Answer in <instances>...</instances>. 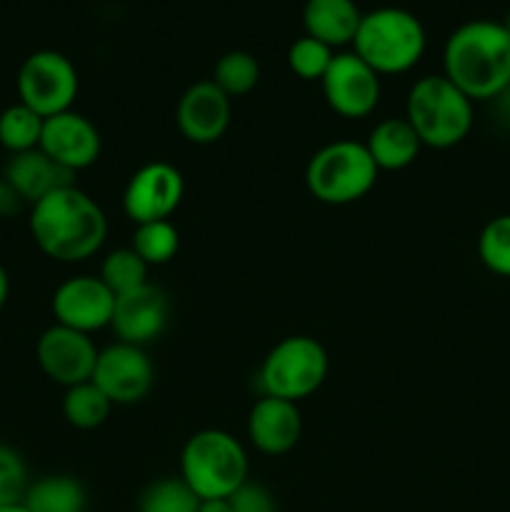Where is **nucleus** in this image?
<instances>
[{
    "mask_svg": "<svg viewBox=\"0 0 510 512\" xmlns=\"http://www.w3.org/2000/svg\"><path fill=\"white\" fill-rule=\"evenodd\" d=\"M28 228L40 253L55 263H83L108 238L103 208L78 185H65L30 205Z\"/></svg>",
    "mask_w": 510,
    "mask_h": 512,
    "instance_id": "nucleus-1",
    "label": "nucleus"
},
{
    "mask_svg": "<svg viewBox=\"0 0 510 512\" xmlns=\"http://www.w3.org/2000/svg\"><path fill=\"white\" fill-rule=\"evenodd\" d=\"M443 75L470 100H495L510 88V33L495 20H468L445 40Z\"/></svg>",
    "mask_w": 510,
    "mask_h": 512,
    "instance_id": "nucleus-2",
    "label": "nucleus"
},
{
    "mask_svg": "<svg viewBox=\"0 0 510 512\" xmlns=\"http://www.w3.org/2000/svg\"><path fill=\"white\" fill-rule=\"evenodd\" d=\"M403 118L413 125L423 148L448 150L468 138L475 110L473 100L440 73L415 80L408 90Z\"/></svg>",
    "mask_w": 510,
    "mask_h": 512,
    "instance_id": "nucleus-3",
    "label": "nucleus"
},
{
    "mask_svg": "<svg viewBox=\"0 0 510 512\" xmlns=\"http://www.w3.org/2000/svg\"><path fill=\"white\" fill-rule=\"evenodd\" d=\"M180 478L200 500H228L248 483V453L228 430H198L180 450Z\"/></svg>",
    "mask_w": 510,
    "mask_h": 512,
    "instance_id": "nucleus-4",
    "label": "nucleus"
},
{
    "mask_svg": "<svg viewBox=\"0 0 510 512\" xmlns=\"http://www.w3.org/2000/svg\"><path fill=\"white\" fill-rule=\"evenodd\" d=\"M425 45L428 38L418 15L395 5H383L363 13L353 53L378 75H400L420 63Z\"/></svg>",
    "mask_w": 510,
    "mask_h": 512,
    "instance_id": "nucleus-5",
    "label": "nucleus"
},
{
    "mask_svg": "<svg viewBox=\"0 0 510 512\" xmlns=\"http://www.w3.org/2000/svg\"><path fill=\"white\" fill-rule=\"evenodd\" d=\"M378 165L365 143L333 140L310 155L305 165V188L318 203L350 205L363 200L378 183Z\"/></svg>",
    "mask_w": 510,
    "mask_h": 512,
    "instance_id": "nucleus-6",
    "label": "nucleus"
},
{
    "mask_svg": "<svg viewBox=\"0 0 510 512\" xmlns=\"http://www.w3.org/2000/svg\"><path fill=\"white\" fill-rule=\"evenodd\" d=\"M328 370V350L320 340L310 335H288L263 358L258 370L260 393L300 403L323 388Z\"/></svg>",
    "mask_w": 510,
    "mask_h": 512,
    "instance_id": "nucleus-7",
    "label": "nucleus"
},
{
    "mask_svg": "<svg viewBox=\"0 0 510 512\" xmlns=\"http://www.w3.org/2000/svg\"><path fill=\"white\" fill-rule=\"evenodd\" d=\"M15 88H18V103L28 105L40 118H53L65 110H73L80 78L68 55L58 50H35L20 65Z\"/></svg>",
    "mask_w": 510,
    "mask_h": 512,
    "instance_id": "nucleus-8",
    "label": "nucleus"
},
{
    "mask_svg": "<svg viewBox=\"0 0 510 512\" xmlns=\"http://www.w3.org/2000/svg\"><path fill=\"white\" fill-rule=\"evenodd\" d=\"M185 198V178L175 165L153 160L130 175L123 190V210L135 225L170 220Z\"/></svg>",
    "mask_w": 510,
    "mask_h": 512,
    "instance_id": "nucleus-9",
    "label": "nucleus"
},
{
    "mask_svg": "<svg viewBox=\"0 0 510 512\" xmlns=\"http://www.w3.org/2000/svg\"><path fill=\"white\" fill-rule=\"evenodd\" d=\"M320 85L328 108L345 120L368 118L380 103V75L353 50L335 53Z\"/></svg>",
    "mask_w": 510,
    "mask_h": 512,
    "instance_id": "nucleus-10",
    "label": "nucleus"
},
{
    "mask_svg": "<svg viewBox=\"0 0 510 512\" xmlns=\"http://www.w3.org/2000/svg\"><path fill=\"white\" fill-rule=\"evenodd\" d=\"M98 353L93 335L80 330L65 328V325H50L35 343V360L48 380L63 385L65 390L73 385L93 380Z\"/></svg>",
    "mask_w": 510,
    "mask_h": 512,
    "instance_id": "nucleus-11",
    "label": "nucleus"
},
{
    "mask_svg": "<svg viewBox=\"0 0 510 512\" xmlns=\"http://www.w3.org/2000/svg\"><path fill=\"white\" fill-rule=\"evenodd\" d=\"M93 383L113 405H135L153 390L155 368L148 350L130 343H113L98 353Z\"/></svg>",
    "mask_w": 510,
    "mask_h": 512,
    "instance_id": "nucleus-12",
    "label": "nucleus"
},
{
    "mask_svg": "<svg viewBox=\"0 0 510 512\" xmlns=\"http://www.w3.org/2000/svg\"><path fill=\"white\" fill-rule=\"evenodd\" d=\"M55 323L93 335L110 328L115 310V295L98 275H75L60 283L50 303Z\"/></svg>",
    "mask_w": 510,
    "mask_h": 512,
    "instance_id": "nucleus-13",
    "label": "nucleus"
},
{
    "mask_svg": "<svg viewBox=\"0 0 510 512\" xmlns=\"http://www.w3.org/2000/svg\"><path fill=\"white\" fill-rule=\"evenodd\" d=\"M40 150L60 168L78 173V170L90 168L98 163L100 150H103V138L95 123L75 110L45 118L43 135H40Z\"/></svg>",
    "mask_w": 510,
    "mask_h": 512,
    "instance_id": "nucleus-14",
    "label": "nucleus"
},
{
    "mask_svg": "<svg viewBox=\"0 0 510 512\" xmlns=\"http://www.w3.org/2000/svg\"><path fill=\"white\" fill-rule=\"evenodd\" d=\"M170 318V300L158 285L145 283L140 288L130 290L115 298V310L113 320H110V328H113L115 338L120 343L140 345L145 348L148 343L158 340L160 335L168 328Z\"/></svg>",
    "mask_w": 510,
    "mask_h": 512,
    "instance_id": "nucleus-15",
    "label": "nucleus"
},
{
    "mask_svg": "<svg viewBox=\"0 0 510 512\" xmlns=\"http://www.w3.org/2000/svg\"><path fill=\"white\" fill-rule=\"evenodd\" d=\"M230 115H233V105L228 95L213 80H200L180 95L175 123L188 143L213 145L228 133Z\"/></svg>",
    "mask_w": 510,
    "mask_h": 512,
    "instance_id": "nucleus-16",
    "label": "nucleus"
},
{
    "mask_svg": "<svg viewBox=\"0 0 510 512\" xmlns=\"http://www.w3.org/2000/svg\"><path fill=\"white\" fill-rule=\"evenodd\" d=\"M245 430H248V440L255 445V450H260L263 455L278 458V455L290 453L303 435L298 403L260 395V400H255V405L250 408Z\"/></svg>",
    "mask_w": 510,
    "mask_h": 512,
    "instance_id": "nucleus-17",
    "label": "nucleus"
},
{
    "mask_svg": "<svg viewBox=\"0 0 510 512\" xmlns=\"http://www.w3.org/2000/svg\"><path fill=\"white\" fill-rule=\"evenodd\" d=\"M3 178L18 190V195L28 205L38 203L40 198H45L53 190L65 188V185H75L73 173L60 168L40 148L28 150V153L10 155V160L5 163Z\"/></svg>",
    "mask_w": 510,
    "mask_h": 512,
    "instance_id": "nucleus-18",
    "label": "nucleus"
},
{
    "mask_svg": "<svg viewBox=\"0 0 510 512\" xmlns=\"http://www.w3.org/2000/svg\"><path fill=\"white\" fill-rule=\"evenodd\" d=\"M360 20L363 13L355 0H305L303 5L305 35L333 50L353 45Z\"/></svg>",
    "mask_w": 510,
    "mask_h": 512,
    "instance_id": "nucleus-19",
    "label": "nucleus"
},
{
    "mask_svg": "<svg viewBox=\"0 0 510 512\" xmlns=\"http://www.w3.org/2000/svg\"><path fill=\"white\" fill-rule=\"evenodd\" d=\"M365 148L378 170H405L415 163L423 143L405 118H385L370 130Z\"/></svg>",
    "mask_w": 510,
    "mask_h": 512,
    "instance_id": "nucleus-20",
    "label": "nucleus"
},
{
    "mask_svg": "<svg viewBox=\"0 0 510 512\" xmlns=\"http://www.w3.org/2000/svg\"><path fill=\"white\" fill-rule=\"evenodd\" d=\"M23 503L30 512H85L88 493L75 475H45L28 485Z\"/></svg>",
    "mask_w": 510,
    "mask_h": 512,
    "instance_id": "nucleus-21",
    "label": "nucleus"
},
{
    "mask_svg": "<svg viewBox=\"0 0 510 512\" xmlns=\"http://www.w3.org/2000/svg\"><path fill=\"white\" fill-rule=\"evenodd\" d=\"M110 410H113V403L93 380L73 385L63 395V418L75 430L100 428L110 418Z\"/></svg>",
    "mask_w": 510,
    "mask_h": 512,
    "instance_id": "nucleus-22",
    "label": "nucleus"
},
{
    "mask_svg": "<svg viewBox=\"0 0 510 512\" xmlns=\"http://www.w3.org/2000/svg\"><path fill=\"white\" fill-rule=\"evenodd\" d=\"M45 118H40L28 105L13 103L0 113V148L10 155L28 153L40 145Z\"/></svg>",
    "mask_w": 510,
    "mask_h": 512,
    "instance_id": "nucleus-23",
    "label": "nucleus"
},
{
    "mask_svg": "<svg viewBox=\"0 0 510 512\" xmlns=\"http://www.w3.org/2000/svg\"><path fill=\"white\" fill-rule=\"evenodd\" d=\"M213 80L230 100L248 95L260 83V63L248 50H228L213 68Z\"/></svg>",
    "mask_w": 510,
    "mask_h": 512,
    "instance_id": "nucleus-24",
    "label": "nucleus"
},
{
    "mask_svg": "<svg viewBox=\"0 0 510 512\" xmlns=\"http://www.w3.org/2000/svg\"><path fill=\"white\" fill-rule=\"evenodd\" d=\"M200 498L183 478H158L138 495V512H198Z\"/></svg>",
    "mask_w": 510,
    "mask_h": 512,
    "instance_id": "nucleus-25",
    "label": "nucleus"
},
{
    "mask_svg": "<svg viewBox=\"0 0 510 512\" xmlns=\"http://www.w3.org/2000/svg\"><path fill=\"white\" fill-rule=\"evenodd\" d=\"M130 248L145 260L148 268H153V265H168L180 250V233L170 220L140 223L135 225Z\"/></svg>",
    "mask_w": 510,
    "mask_h": 512,
    "instance_id": "nucleus-26",
    "label": "nucleus"
},
{
    "mask_svg": "<svg viewBox=\"0 0 510 512\" xmlns=\"http://www.w3.org/2000/svg\"><path fill=\"white\" fill-rule=\"evenodd\" d=\"M148 270L150 268L145 265V260L133 248H118L105 255L103 263H100L98 278L118 298V295L130 293V290L148 283Z\"/></svg>",
    "mask_w": 510,
    "mask_h": 512,
    "instance_id": "nucleus-27",
    "label": "nucleus"
},
{
    "mask_svg": "<svg viewBox=\"0 0 510 512\" xmlns=\"http://www.w3.org/2000/svg\"><path fill=\"white\" fill-rule=\"evenodd\" d=\"M478 258L498 278H510V213L495 215L478 235Z\"/></svg>",
    "mask_w": 510,
    "mask_h": 512,
    "instance_id": "nucleus-28",
    "label": "nucleus"
},
{
    "mask_svg": "<svg viewBox=\"0 0 510 512\" xmlns=\"http://www.w3.org/2000/svg\"><path fill=\"white\" fill-rule=\"evenodd\" d=\"M335 58V50L328 48L320 40L310 38V35H303V38L293 40L288 48V68L295 78L300 80H323V75L328 73L330 63Z\"/></svg>",
    "mask_w": 510,
    "mask_h": 512,
    "instance_id": "nucleus-29",
    "label": "nucleus"
},
{
    "mask_svg": "<svg viewBox=\"0 0 510 512\" xmlns=\"http://www.w3.org/2000/svg\"><path fill=\"white\" fill-rule=\"evenodd\" d=\"M28 485V465H25L23 455L10 445L0 443V508L23 503Z\"/></svg>",
    "mask_w": 510,
    "mask_h": 512,
    "instance_id": "nucleus-30",
    "label": "nucleus"
},
{
    "mask_svg": "<svg viewBox=\"0 0 510 512\" xmlns=\"http://www.w3.org/2000/svg\"><path fill=\"white\" fill-rule=\"evenodd\" d=\"M228 500L233 505V512H278L275 495L265 485L253 483V480L235 490Z\"/></svg>",
    "mask_w": 510,
    "mask_h": 512,
    "instance_id": "nucleus-31",
    "label": "nucleus"
},
{
    "mask_svg": "<svg viewBox=\"0 0 510 512\" xmlns=\"http://www.w3.org/2000/svg\"><path fill=\"white\" fill-rule=\"evenodd\" d=\"M23 205L25 200L20 198L18 190L8 180L0 178V218H15L23 210Z\"/></svg>",
    "mask_w": 510,
    "mask_h": 512,
    "instance_id": "nucleus-32",
    "label": "nucleus"
},
{
    "mask_svg": "<svg viewBox=\"0 0 510 512\" xmlns=\"http://www.w3.org/2000/svg\"><path fill=\"white\" fill-rule=\"evenodd\" d=\"M198 512H233L230 500H200Z\"/></svg>",
    "mask_w": 510,
    "mask_h": 512,
    "instance_id": "nucleus-33",
    "label": "nucleus"
},
{
    "mask_svg": "<svg viewBox=\"0 0 510 512\" xmlns=\"http://www.w3.org/2000/svg\"><path fill=\"white\" fill-rule=\"evenodd\" d=\"M8 295H10V278H8V270L0 265V310L5 308L8 303Z\"/></svg>",
    "mask_w": 510,
    "mask_h": 512,
    "instance_id": "nucleus-34",
    "label": "nucleus"
},
{
    "mask_svg": "<svg viewBox=\"0 0 510 512\" xmlns=\"http://www.w3.org/2000/svg\"><path fill=\"white\" fill-rule=\"evenodd\" d=\"M0 512H30V510L25 503H13V505H3Z\"/></svg>",
    "mask_w": 510,
    "mask_h": 512,
    "instance_id": "nucleus-35",
    "label": "nucleus"
},
{
    "mask_svg": "<svg viewBox=\"0 0 510 512\" xmlns=\"http://www.w3.org/2000/svg\"><path fill=\"white\" fill-rule=\"evenodd\" d=\"M503 25H505V30H508V33H510V10H508V15H505Z\"/></svg>",
    "mask_w": 510,
    "mask_h": 512,
    "instance_id": "nucleus-36",
    "label": "nucleus"
}]
</instances>
